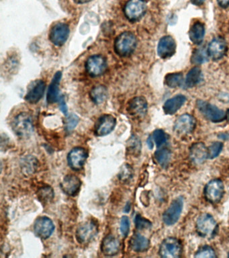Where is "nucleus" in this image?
Segmentation results:
<instances>
[{"label": "nucleus", "mask_w": 229, "mask_h": 258, "mask_svg": "<svg viewBox=\"0 0 229 258\" xmlns=\"http://www.w3.org/2000/svg\"><path fill=\"white\" fill-rule=\"evenodd\" d=\"M148 105L143 97H135L130 100L127 107V112L136 119H141L147 114Z\"/></svg>", "instance_id": "dca6fc26"}, {"label": "nucleus", "mask_w": 229, "mask_h": 258, "mask_svg": "<svg viewBox=\"0 0 229 258\" xmlns=\"http://www.w3.org/2000/svg\"><path fill=\"white\" fill-rule=\"evenodd\" d=\"M69 26L65 23H59L52 27L49 32V39L55 45H64L69 36Z\"/></svg>", "instance_id": "2eb2a0df"}, {"label": "nucleus", "mask_w": 229, "mask_h": 258, "mask_svg": "<svg viewBox=\"0 0 229 258\" xmlns=\"http://www.w3.org/2000/svg\"><path fill=\"white\" fill-rule=\"evenodd\" d=\"M107 69V61L101 55H94L89 57L86 64V69L92 77H98L103 74Z\"/></svg>", "instance_id": "9d476101"}, {"label": "nucleus", "mask_w": 229, "mask_h": 258, "mask_svg": "<svg viewBox=\"0 0 229 258\" xmlns=\"http://www.w3.org/2000/svg\"><path fill=\"white\" fill-rule=\"evenodd\" d=\"M137 44L135 35L130 32L121 33L114 42V51L121 57L132 54Z\"/></svg>", "instance_id": "f03ea898"}, {"label": "nucleus", "mask_w": 229, "mask_h": 258, "mask_svg": "<svg viewBox=\"0 0 229 258\" xmlns=\"http://www.w3.org/2000/svg\"><path fill=\"white\" fill-rule=\"evenodd\" d=\"M205 27L202 23H196L190 29L189 36L190 40L195 45H200L204 40Z\"/></svg>", "instance_id": "a878e982"}, {"label": "nucleus", "mask_w": 229, "mask_h": 258, "mask_svg": "<svg viewBox=\"0 0 229 258\" xmlns=\"http://www.w3.org/2000/svg\"><path fill=\"white\" fill-rule=\"evenodd\" d=\"M227 119H228L229 121V109L228 110V111H227Z\"/></svg>", "instance_id": "09e8293b"}, {"label": "nucleus", "mask_w": 229, "mask_h": 258, "mask_svg": "<svg viewBox=\"0 0 229 258\" xmlns=\"http://www.w3.org/2000/svg\"><path fill=\"white\" fill-rule=\"evenodd\" d=\"M116 125V118L110 114H104L96 121L94 132L98 137L108 135L111 133Z\"/></svg>", "instance_id": "ddd939ff"}, {"label": "nucleus", "mask_w": 229, "mask_h": 258, "mask_svg": "<svg viewBox=\"0 0 229 258\" xmlns=\"http://www.w3.org/2000/svg\"><path fill=\"white\" fill-rule=\"evenodd\" d=\"M46 84L42 80H37L30 86L25 99L30 104H36L43 97Z\"/></svg>", "instance_id": "412c9836"}, {"label": "nucleus", "mask_w": 229, "mask_h": 258, "mask_svg": "<svg viewBox=\"0 0 229 258\" xmlns=\"http://www.w3.org/2000/svg\"><path fill=\"white\" fill-rule=\"evenodd\" d=\"M152 138L153 142L158 147H161L165 144L166 142L169 139V136L165 133V131L162 130V129H157L153 132L152 135L151 136Z\"/></svg>", "instance_id": "72a5a7b5"}, {"label": "nucleus", "mask_w": 229, "mask_h": 258, "mask_svg": "<svg viewBox=\"0 0 229 258\" xmlns=\"http://www.w3.org/2000/svg\"><path fill=\"white\" fill-rule=\"evenodd\" d=\"M62 72L58 71L55 73L53 80L50 84L47 92V102L49 104H53L59 100V85H60L61 79H62Z\"/></svg>", "instance_id": "5701e85b"}, {"label": "nucleus", "mask_w": 229, "mask_h": 258, "mask_svg": "<svg viewBox=\"0 0 229 258\" xmlns=\"http://www.w3.org/2000/svg\"><path fill=\"white\" fill-rule=\"evenodd\" d=\"M217 1L221 8H227L229 6V0H217Z\"/></svg>", "instance_id": "a19ab883"}, {"label": "nucleus", "mask_w": 229, "mask_h": 258, "mask_svg": "<svg viewBox=\"0 0 229 258\" xmlns=\"http://www.w3.org/2000/svg\"><path fill=\"white\" fill-rule=\"evenodd\" d=\"M133 176H134V170L129 164L123 165L120 169L119 173H118V178L123 183H127V182H130L131 180H132Z\"/></svg>", "instance_id": "473e14b6"}, {"label": "nucleus", "mask_w": 229, "mask_h": 258, "mask_svg": "<svg viewBox=\"0 0 229 258\" xmlns=\"http://www.w3.org/2000/svg\"><path fill=\"white\" fill-rule=\"evenodd\" d=\"M228 50L227 42L224 38L217 37L214 38L208 45V54L214 61L221 60L225 56Z\"/></svg>", "instance_id": "f3484780"}, {"label": "nucleus", "mask_w": 229, "mask_h": 258, "mask_svg": "<svg viewBox=\"0 0 229 258\" xmlns=\"http://www.w3.org/2000/svg\"><path fill=\"white\" fill-rule=\"evenodd\" d=\"M184 82V77L182 73H169L166 75L165 83L168 87L175 88L180 87Z\"/></svg>", "instance_id": "7c9ffc66"}, {"label": "nucleus", "mask_w": 229, "mask_h": 258, "mask_svg": "<svg viewBox=\"0 0 229 258\" xmlns=\"http://www.w3.org/2000/svg\"><path fill=\"white\" fill-rule=\"evenodd\" d=\"M150 246L149 239L139 233L134 234L129 241L131 250L136 252H143L147 251Z\"/></svg>", "instance_id": "b1692460"}, {"label": "nucleus", "mask_w": 229, "mask_h": 258, "mask_svg": "<svg viewBox=\"0 0 229 258\" xmlns=\"http://www.w3.org/2000/svg\"><path fill=\"white\" fill-rule=\"evenodd\" d=\"M217 224L213 217L209 214H202L196 221L197 233L204 238L210 239L214 237L217 231Z\"/></svg>", "instance_id": "20e7f679"}, {"label": "nucleus", "mask_w": 229, "mask_h": 258, "mask_svg": "<svg viewBox=\"0 0 229 258\" xmlns=\"http://www.w3.org/2000/svg\"><path fill=\"white\" fill-rule=\"evenodd\" d=\"M190 158L195 164L204 163L208 158V149L203 143H196L190 147Z\"/></svg>", "instance_id": "4be33fe9"}, {"label": "nucleus", "mask_w": 229, "mask_h": 258, "mask_svg": "<svg viewBox=\"0 0 229 258\" xmlns=\"http://www.w3.org/2000/svg\"><path fill=\"white\" fill-rule=\"evenodd\" d=\"M171 152L167 147H162L155 154V158L161 166L167 167L171 160Z\"/></svg>", "instance_id": "c85d7f7f"}, {"label": "nucleus", "mask_w": 229, "mask_h": 258, "mask_svg": "<svg viewBox=\"0 0 229 258\" xmlns=\"http://www.w3.org/2000/svg\"><path fill=\"white\" fill-rule=\"evenodd\" d=\"M37 196L42 203H49L54 198V191L50 186H44L37 192Z\"/></svg>", "instance_id": "c756f323"}, {"label": "nucleus", "mask_w": 229, "mask_h": 258, "mask_svg": "<svg viewBox=\"0 0 229 258\" xmlns=\"http://www.w3.org/2000/svg\"><path fill=\"white\" fill-rule=\"evenodd\" d=\"M196 106L202 115L213 123H220L226 119L227 114L223 110L210 103L199 99L197 101Z\"/></svg>", "instance_id": "423d86ee"}, {"label": "nucleus", "mask_w": 229, "mask_h": 258, "mask_svg": "<svg viewBox=\"0 0 229 258\" xmlns=\"http://www.w3.org/2000/svg\"><path fill=\"white\" fill-rule=\"evenodd\" d=\"M108 90L103 86H98L92 88L90 92V97L94 104H102L108 98Z\"/></svg>", "instance_id": "bb28decb"}, {"label": "nucleus", "mask_w": 229, "mask_h": 258, "mask_svg": "<svg viewBox=\"0 0 229 258\" xmlns=\"http://www.w3.org/2000/svg\"><path fill=\"white\" fill-rule=\"evenodd\" d=\"M88 154L86 149L81 147H74L67 156L69 167L74 171H79L84 167Z\"/></svg>", "instance_id": "9b49d317"}, {"label": "nucleus", "mask_w": 229, "mask_h": 258, "mask_svg": "<svg viewBox=\"0 0 229 258\" xmlns=\"http://www.w3.org/2000/svg\"><path fill=\"white\" fill-rule=\"evenodd\" d=\"M202 73L200 68L195 67L190 70L186 76L185 86L186 88H191L197 86L202 81Z\"/></svg>", "instance_id": "cd10ccee"}, {"label": "nucleus", "mask_w": 229, "mask_h": 258, "mask_svg": "<svg viewBox=\"0 0 229 258\" xmlns=\"http://www.w3.org/2000/svg\"><path fill=\"white\" fill-rule=\"evenodd\" d=\"M184 207V199L182 196L173 200L169 207L166 210L163 215V221L167 226H171L176 224L180 219Z\"/></svg>", "instance_id": "1a4fd4ad"}, {"label": "nucleus", "mask_w": 229, "mask_h": 258, "mask_svg": "<svg viewBox=\"0 0 229 258\" xmlns=\"http://www.w3.org/2000/svg\"><path fill=\"white\" fill-rule=\"evenodd\" d=\"M225 174H226V180H227V184H229V165L228 166V168H227L226 170V173H225Z\"/></svg>", "instance_id": "de8ad7c7"}, {"label": "nucleus", "mask_w": 229, "mask_h": 258, "mask_svg": "<svg viewBox=\"0 0 229 258\" xmlns=\"http://www.w3.org/2000/svg\"><path fill=\"white\" fill-rule=\"evenodd\" d=\"M120 230L122 235L126 237L128 236L129 231H130V220L127 216H123L121 220V226H120Z\"/></svg>", "instance_id": "58836bf2"}, {"label": "nucleus", "mask_w": 229, "mask_h": 258, "mask_svg": "<svg viewBox=\"0 0 229 258\" xmlns=\"http://www.w3.org/2000/svg\"><path fill=\"white\" fill-rule=\"evenodd\" d=\"M127 152L133 156H138L141 151V143L138 137L132 136L127 141Z\"/></svg>", "instance_id": "2f4dec72"}, {"label": "nucleus", "mask_w": 229, "mask_h": 258, "mask_svg": "<svg viewBox=\"0 0 229 258\" xmlns=\"http://www.w3.org/2000/svg\"><path fill=\"white\" fill-rule=\"evenodd\" d=\"M55 231V225L49 217L43 216L36 219L34 231L37 237L42 239L49 238Z\"/></svg>", "instance_id": "f8f14e48"}, {"label": "nucleus", "mask_w": 229, "mask_h": 258, "mask_svg": "<svg viewBox=\"0 0 229 258\" xmlns=\"http://www.w3.org/2000/svg\"><path fill=\"white\" fill-rule=\"evenodd\" d=\"M79 122V118L75 114H72L68 118L66 122V129L67 131H71L77 126Z\"/></svg>", "instance_id": "ea45409f"}, {"label": "nucleus", "mask_w": 229, "mask_h": 258, "mask_svg": "<svg viewBox=\"0 0 229 258\" xmlns=\"http://www.w3.org/2000/svg\"><path fill=\"white\" fill-rule=\"evenodd\" d=\"M219 137L221 138V139L228 140L229 135L228 134L223 133L220 134Z\"/></svg>", "instance_id": "49530a36"}, {"label": "nucleus", "mask_w": 229, "mask_h": 258, "mask_svg": "<svg viewBox=\"0 0 229 258\" xmlns=\"http://www.w3.org/2000/svg\"><path fill=\"white\" fill-rule=\"evenodd\" d=\"M121 250V242L113 235H108L101 241V251L103 255L112 257L117 255Z\"/></svg>", "instance_id": "6ab92c4d"}, {"label": "nucleus", "mask_w": 229, "mask_h": 258, "mask_svg": "<svg viewBox=\"0 0 229 258\" xmlns=\"http://www.w3.org/2000/svg\"><path fill=\"white\" fill-rule=\"evenodd\" d=\"M147 8L145 0H128L124 5L123 12L129 21L134 23L143 17Z\"/></svg>", "instance_id": "7ed1b4c3"}, {"label": "nucleus", "mask_w": 229, "mask_h": 258, "mask_svg": "<svg viewBox=\"0 0 229 258\" xmlns=\"http://www.w3.org/2000/svg\"><path fill=\"white\" fill-rule=\"evenodd\" d=\"M60 107L63 112L66 115V114H67V108H66L65 103L64 99H63L61 100Z\"/></svg>", "instance_id": "37998d69"}, {"label": "nucleus", "mask_w": 229, "mask_h": 258, "mask_svg": "<svg viewBox=\"0 0 229 258\" xmlns=\"http://www.w3.org/2000/svg\"><path fill=\"white\" fill-rule=\"evenodd\" d=\"M176 44L171 36H165L161 38L158 46V53L161 58L167 59L175 54Z\"/></svg>", "instance_id": "aec40b11"}, {"label": "nucleus", "mask_w": 229, "mask_h": 258, "mask_svg": "<svg viewBox=\"0 0 229 258\" xmlns=\"http://www.w3.org/2000/svg\"><path fill=\"white\" fill-rule=\"evenodd\" d=\"M224 193V183L220 179L212 180L205 187V198L212 204L219 203L223 198Z\"/></svg>", "instance_id": "6e6552de"}, {"label": "nucleus", "mask_w": 229, "mask_h": 258, "mask_svg": "<svg viewBox=\"0 0 229 258\" xmlns=\"http://www.w3.org/2000/svg\"><path fill=\"white\" fill-rule=\"evenodd\" d=\"M12 128L18 137L22 139L31 137L34 130L32 117L27 112H20L13 119Z\"/></svg>", "instance_id": "f257e3e1"}, {"label": "nucleus", "mask_w": 229, "mask_h": 258, "mask_svg": "<svg viewBox=\"0 0 229 258\" xmlns=\"http://www.w3.org/2000/svg\"><path fill=\"white\" fill-rule=\"evenodd\" d=\"M71 1L76 5H84L90 3L92 0H71Z\"/></svg>", "instance_id": "79ce46f5"}, {"label": "nucleus", "mask_w": 229, "mask_h": 258, "mask_svg": "<svg viewBox=\"0 0 229 258\" xmlns=\"http://www.w3.org/2000/svg\"><path fill=\"white\" fill-rule=\"evenodd\" d=\"M192 3L196 5H201L204 2L205 0H191Z\"/></svg>", "instance_id": "a18cd8bd"}, {"label": "nucleus", "mask_w": 229, "mask_h": 258, "mask_svg": "<svg viewBox=\"0 0 229 258\" xmlns=\"http://www.w3.org/2000/svg\"><path fill=\"white\" fill-rule=\"evenodd\" d=\"M60 186L62 191L66 195L74 196L80 191L81 181L80 179L75 175L68 174L63 179Z\"/></svg>", "instance_id": "a211bd4d"}, {"label": "nucleus", "mask_w": 229, "mask_h": 258, "mask_svg": "<svg viewBox=\"0 0 229 258\" xmlns=\"http://www.w3.org/2000/svg\"><path fill=\"white\" fill-rule=\"evenodd\" d=\"M161 257L165 258H178L182 254V243L174 237L164 239L160 248Z\"/></svg>", "instance_id": "0eeeda50"}, {"label": "nucleus", "mask_w": 229, "mask_h": 258, "mask_svg": "<svg viewBox=\"0 0 229 258\" xmlns=\"http://www.w3.org/2000/svg\"><path fill=\"white\" fill-rule=\"evenodd\" d=\"M134 224H135L136 228H138V230L147 229L152 226L150 221L143 218L140 215H136L134 219Z\"/></svg>", "instance_id": "4c0bfd02"}, {"label": "nucleus", "mask_w": 229, "mask_h": 258, "mask_svg": "<svg viewBox=\"0 0 229 258\" xmlns=\"http://www.w3.org/2000/svg\"><path fill=\"white\" fill-rule=\"evenodd\" d=\"M98 231V224L96 221H87L77 228L75 237L79 243L86 244L95 238Z\"/></svg>", "instance_id": "39448f33"}, {"label": "nucleus", "mask_w": 229, "mask_h": 258, "mask_svg": "<svg viewBox=\"0 0 229 258\" xmlns=\"http://www.w3.org/2000/svg\"><path fill=\"white\" fill-rule=\"evenodd\" d=\"M186 97L183 95H177L172 98L166 101L164 106V110L165 114L172 115L176 113L186 102Z\"/></svg>", "instance_id": "393cba45"}, {"label": "nucleus", "mask_w": 229, "mask_h": 258, "mask_svg": "<svg viewBox=\"0 0 229 258\" xmlns=\"http://www.w3.org/2000/svg\"><path fill=\"white\" fill-rule=\"evenodd\" d=\"M147 145L148 147H149V148L150 149H152L153 148V146H154V142H153L152 138H151V136L148 138Z\"/></svg>", "instance_id": "c03bdc74"}, {"label": "nucleus", "mask_w": 229, "mask_h": 258, "mask_svg": "<svg viewBox=\"0 0 229 258\" xmlns=\"http://www.w3.org/2000/svg\"><path fill=\"white\" fill-rule=\"evenodd\" d=\"M223 144L221 142H214L208 148V158L214 159L219 156L223 150Z\"/></svg>", "instance_id": "e433bc0d"}, {"label": "nucleus", "mask_w": 229, "mask_h": 258, "mask_svg": "<svg viewBox=\"0 0 229 258\" xmlns=\"http://www.w3.org/2000/svg\"><path fill=\"white\" fill-rule=\"evenodd\" d=\"M195 258H217L215 252L210 246H203L196 252Z\"/></svg>", "instance_id": "c9c22d12"}, {"label": "nucleus", "mask_w": 229, "mask_h": 258, "mask_svg": "<svg viewBox=\"0 0 229 258\" xmlns=\"http://www.w3.org/2000/svg\"><path fill=\"white\" fill-rule=\"evenodd\" d=\"M208 51L204 49L196 50L192 56V62L196 64H204L208 62Z\"/></svg>", "instance_id": "f704fd0d"}, {"label": "nucleus", "mask_w": 229, "mask_h": 258, "mask_svg": "<svg viewBox=\"0 0 229 258\" xmlns=\"http://www.w3.org/2000/svg\"><path fill=\"white\" fill-rule=\"evenodd\" d=\"M196 127V121L190 114H183L178 117L174 123V131L181 135L191 134Z\"/></svg>", "instance_id": "4468645a"}, {"label": "nucleus", "mask_w": 229, "mask_h": 258, "mask_svg": "<svg viewBox=\"0 0 229 258\" xmlns=\"http://www.w3.org/2000/svg\"><path fill=\"white\" fill-rule=\"evenodd\" d=\"M229 257V255H228Z\"/></svg>", "instance_id": "8fccbe9b"}]
</instances>
